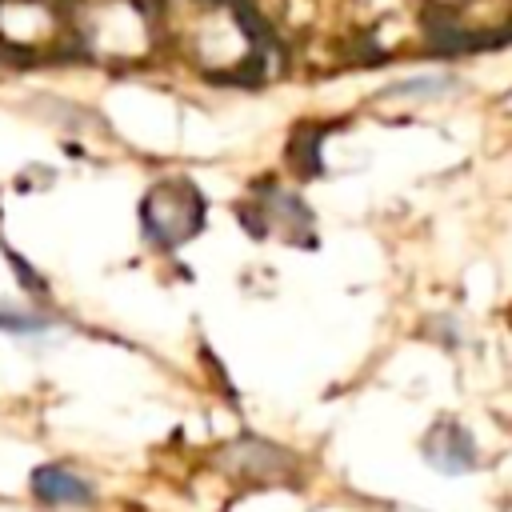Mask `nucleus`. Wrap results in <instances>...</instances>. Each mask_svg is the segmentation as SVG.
Wrapping results in <instances>:
<instances>
[{"instance_id":"1","label":"nucleus","mask_w":512,"mask_h":512,"mask_svg":"<svg viewBox=\"0 0 512 512\" xmlns=\"http://www.w3.org/2000/svg\"><path fill=\"white\" fill-rule=\"evenodd\" d=\"M32 492L44 504H88L92 500V484L80 480L76 472L60 468V464H44L32 472Z\"/></svg>"},{"instance_id":"2","label":"nucleus","mask_w":512,"mask_h":512,"mask_svg":"<svg viewBox=\"0 0 512 512\" xmlns=\"http://www.w3.org/2000/svg\"><path fill=\"white\" fill-rule=\"evenodd\" d=\"M52 320L40 316V312H28V308H16L8 300H0V332H16V336H36V332H48Z\"/></svg>"},{"instance_id":"3","label":"nucleus","mask_w":512,"mask_h":512,"mask_svg":"<svg viewBox=\"0 0 512 512\" xmlns=\"http://www.w3.org/2000/svg\"><path fill=\"white\" fill-rule=\"evenodd\" d=\"M456 88V80L452 76H412V80H404V84H396V88H388V96H444V92H452Z\"/></svg>"}]
</instances>
